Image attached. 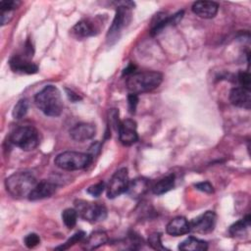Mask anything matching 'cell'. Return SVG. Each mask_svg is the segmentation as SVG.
I'll list each match as a JSON object with an SVG mask.
<instances>
[{
    "label": "cell",
    "instance_id": "ac0fdd59",
    "mask_svg": "<svg viewBox=\"0 0 251 251\" xmlns=\"http://www.w3.org/2000/svg\"><path fill=\"white\" fill-rule=\"evenodd\" d=\"M166 231L172 236H180L186 234L190 231L189 223L184 217H176L168 223Z\"/></svg>",
    "mask_w": 251,
    "mask_h": 251
},
{
    "label": "cell",
    "instance_id": "6da1fadb",
    "mask_svg": "<svg viewBox=\"0 0 251 251\" xmlns=\"http://www.w3.org/2000/svg\"><path fill=\"white\" fill-rule=\"evenodd\" d=\"M36 107L46 116L58 117L63 111V100L61 92L54 85L42 88L34 97Z\"/></svg>",
    "mask_w": 251,
    "mask_h": 251
},
{
    "label": "cell",
    "instance_id": "f546056e",
    "mask_svg": "<svg viewBox=\"0 0 251 251\" xmlns=\"http://www.w3.org/2000/svg\"><path fill=\"white\" fill-rule=\"evenodd\" d=\"M237 79L241 85V87L250 89V84H251V79H250V75L247 72H239L237 75Z\"/></svg>",
    "mask_w": 251,
    "mask_h": 251
},
{
    "label": "cell",
    "instance_id": "d4e9b609",
    "mask_svg": "<svg viewBox=\"0 0 251 251\" xmlns=\"http://www.w3.org/2000/svg\"><path fill=\"white\" fill-rule=\"evenodd\" d=\"M28 110V101L26 99H21L14 106L12 111V116L16 120H20L24 118Z\"/></svg>",
    "mask_w": 251,
    "mask_h": 251
},
{
    "label": "cell",
    "instance_id": "7402d4cb",
    "mask_svg": "<svg viewBox=\"0 0 251 251\" xmlns=\"http://www.w3.org/2000/svg\"><path fill=\"white\" fill-rule=\"evenodd\" d=\"M175 185V176L174 175H169L161 179H159L158 181H156L151 189L152 192L156 195H162L166 192H168L169 190H171Z\"/></svg>",
    "mask_w": 251,
    "mask_h": 251
},
{
    "label": "cell",
    "instance_id": "8992f818",
    "mask_svg": "<svg viewBox=\"0 0 251 251\" xmlns=\"http://www.w3.org/2000/svg\"><path fill=\"white\" fill-rule=\"evenodd\" d=\"M75 205L78 216L84 221L96 223L104 221L107 217V209L103 204L77 200L75 202Z\"/></svg>",
    "mask_w": 251,
    "mask_h": 251
},
{
    "label": "cell",
    "instance_id": "484cf974",
    "mask_svg": "<svg viewBox=\"0 0 251 251\" xmlns=\"http://www.w3.org/2000/svg\"><path fill=\"white\" fill-rule=\"evenodd\" d=\"M84 237H85V232H83V231H77V232L75 233L71 238H69V239L66 241V243H64V244L61 245V246L56 247V249H63V250L68 249V248H70L71 246H73L74 244L82 241V240L84 239Z\"/></svg>",
    "mask_w": 251,
    "mask_h": 251
},
{
    "label": "cell",
    "instance_id": "f1b7e54d",
    "mask_svg": "<svg viewBox=\"0 0 251 251\" xmlns=\"http://www.w3.org/2000/svg\"><path fill=\"white\" fill-rule=\"evenodd\" d=\"M21 5V1L18 0H4L0 2L1 11H12L14 12Z\"/></svg>",
    "mask_w": 251,
    "mask_h": 251
},
{
    "label": "cell",
    "instance_id": "7a4b0ae2",
    "mask_svg": "<svg viewBox=\"0 0 251 251\" xmlns=\"http://www.w3.org/2000/svg\"><path fill=\"white\" fill-rule=\"evenodd\" d=\"M163 80V75L156 71H145L133 73L128 75L126 85L127 90L133 94L152 91L157 88Z\"/></svg>",
    "mask_w": 251,
    "mask_h": 251
},
{
    "label": "cell",
    "instance_id": "4316f807",
    "mask_svg": "<svg viewBox=\"0 0 251 251\" xmlns=\"http://www.w3.org/2000/svg\"><path fill=\"white\" fill-rule=\"evenodd\" d=\"M148 244L155 250H165L161 241V233L153 232L148 237Z\"/></svg>",
    "mask_w": 251,
    "mask_h": 251
},
{
    "label": "cell",
    "instance_id": "836d02e7",
    "mask_svg": "<svg viewBox=\"0 0 251 251\" xmlns=\"http://www.w3.org/2000/svg\"><path fill=\"white\" fill-rule=\"evenodd\" d=\"M14 15V12L12 11H1V25H4L8 23H10V21L12 20Z\"/></svg>",
    "mask_w": 251,
    "mask_h": 251
},
{
    "label": "cell",
    "instance_id": "603a6c76",
    "mask_svg": "<svg viewBox=\"0 0 251 251\" xmlns=\"http://www.w3.org/2000/svg\"><path fill=\"white\" fill-rule=\"evenodd\" d=\"M250 225V216H246L244 219L237 221L229 227V233L232 236H238L243 234Z\"/></svg>",
    "mask_w": 251,
    "mask_h": 251
},
{
    "label": "cell",
    "instance_id": "5b68a950",
    "mask_svg": "<svg viewBox=\"0 0 251 251\" xmlns=\"http://www.w3.org/2000/svg\"><path fill=\"white\" fill-rule=\"evenodd\" d=\"M10 142L25 151L35 149L39 144V133L31 126H19L10 134Z\"/></svg>",
    "mask_w": 251,
    "mask_h": 251
},
{
    "label": "cell",
    "instance_id": "83f0119b",
    "mask_svg": "<svg viewBox=\"0 0 251 251\" xmlns=\"http://www.w3.org/2000/svg\"><path fill=\"white\" fill-rule=\"evenodd\" d=\"M104 189H105V182L101 180L95 184L90 185L87 188V193L93 197H98L101 195V193L104 191Z\"/></svg>",
    "mask_w": 251,
    "mask_h": 251
},
{
    "label": "cell",
    "instance_id": "8fae6325",
    "mask_svg": "<svg viewBox=\"0 0 251 251\" xmlns=\"http://www.w3.org/2000/svg\"><path fill=\"white\" fill-rule=\"evenodd\" d=\"M184 12L183 11H178L176 14L167 17L166 14L164 13H159L155 16V21L152 23V27L150 30L151 35H156L160 33L165 27L169 25H177L181 19L183 18Z\"/></svg>",
    "mask_w": 251,
    "mask_h": 251
},
{
    "label": "cell",
    "instance_id": "5bb4252c",
    "mask_svg": "<svg viewBox=\"0 0 251 251\" xmlns=\"http://www.w3.org/2000/svg\"><path fill=\"white\" fill-rule=\"evenodd\" d=\"M56 187L57 186L54 182L43 179L36 183L27 198L31 201H36L51 197L56 192Z\"/></svg>",
    "mask_w": 251,
    "mask_h": 251
},
{
    "label": "cell",
    "instance_id": "44dd1931",
    "mask_svg": "<svg viewBox=\"0 0 251 251\" xmlns=\"http://www.w3.org/2000/svg\"><path fill=\"white\" fill-rule=\"evenodd\" d=\"M178 249L184 251H205L208 249V243L199 238L189 236L179 243Z\"/></svg>",
    "mask_w": 251,
    "mask_h": 251
},
{
    "label": "cell",
    "instance_id": "1f68e13d",
    "mask_svg": "<svg viewBox=\"0 0 251 251\" xmlns=\"http://www.w3.org/2000/svg\"><path fill=\"white\" fill-rule=\"evenodd\" d=\"M137 104H138V95L129 93L127 96V105H128V110H129L130 114L135 113Z\"/></svg>",
    "mask_w": 251,
    "mask_h": 251
},
{
    "label": "cell",
    "instance_id": "4fadbf2b",
    "mask_svg": "<svg viewBox=\"0 0 251 251\" xmlns=\"http://www.w3.org/2000/svg\"><path fill=\"white\" fill-rule=\"evenodd\" d=\"M96 132L94 125L89 123H79L70 129V136L77 142H83L91 139Z\"/></svg>",
    "mask_w": 251,
    "mask_h": 251
},
{
    "label": "cell",
    "instance_id": "d6a6232c",
    "mask_svg": "<svg viewBox=\"0 0 251 251\" xmlns=\"http://www.w3.org/2000/svg\"><path fill=\"white\" fill-rule=\"evenodd\" d=\"M196 187V189L205 192V193H213L214 192V187L213 185L209 182V181H201L198 183H195L194 185Z\"/></svg>",
    "mask_w": 251,
    "mask_h": 251
},
{
    "label": "cell",
    "instance_id": "9c48e42d",
    "mask_svg": "<svg viewBox=\"0 0 251 251\" xmlns=\"http://www.w3.org/2000/svg\"><path fill=\"white\" fill-rule=\"evenodd\" d=\"M217 223V215L213 211H206L205 213L194 218L189 223L190 231L196 233L206 234L210 233L215 229Z\"/></svg>",
    "mask_w": 251,
    "mask_h": 251
},
{
    "label": "cell",
    "instance_id": "52a82bcc",
    "mask_svg": "<svg viewBox=\"0 0 251 251\" xmlns=\"http://www.w3.org/2000/svg\"><path fill=\"white\" fill-rule=\"evenodd\" d=\"M128 182V172L126 168H121L118 171H116L112 176L107 186L108 198L114 199L123 194L124 192H126Z\"/></svg>",
    "mask_w": 251,
    "mask_h": 251
},
{
    "label": "cell",
    "instance_id": "30bf717a",
    "mask_svg": "<svg viewBox=\"0 0 251 251\" xmlns=\"http://www.w3.org/2000/svg\"><path fill=\"white\" fill-rule=\"evenodd\" d=\"M136 127V123L131 119L121 121L120 126L118 127V132L119 139L124 145L129 146L134 144L138 140Z\"/></svg>",
    "mask_w": 251,
    "mask_h": 251
},
{
    "label": "cell",
    "instance_id": "9a60e30c",
    "mask_svg": "<svg viewBox=\"0 0 251 251\" xmlns=\"http://www.w3.org/2000/svg\"><path fill=\"white\" fill-rule=\"evenodd\" d=\"M229 101L235 107L249 110L251 106L250 89L241 86L233 87L229 92Z\"/></svg>",
    "mask_w": 251,
    "mask_h": 251
},
{
    "label": "cell",
    "instance_id": "2e32d148",
    "mask_svg": "<svg viewBox=\"0 0 251 251\" xmlns=\"http://www.w3.org/2000/svg\"><path fill=\"white\" fill-rule=\"evenodd\" d=\"M192 12L203 19L214 18L219 10V4L214 1H196L191 7Z\"/></svg>",
    "mask_w": 251,
    "mask_h": 251
},
{
    "label": "cell",
    "instance_id": "7c38bea8",
    "mask_svg": "<svg viewBox=\"0 0 251 251\" xmlns=\"http://www.w3.org/2000/svg\"><path fill=\"white\" fill-rule=\"evenodd\" d=\"M9 66L13 72L21 73V74L32 75V74L37 73V71H38V67L34 63L30 62L26 55L13 56L9 60Z\"/></svg>",
    "mask_w": 251,
    "mask_h": 251
},
{
    "label": "cell",
    "instance_id": "d6986e66",
    "mask_svg": "<svg viewBox=\"0 0 251 251\" xmlns=\"http://www.w3.org/2000/svg\"><path fill=\"white\" fill-rule=\"evenodd\" d=\"M72 32L77 38H85L95 35L98 32V29L93 22L89 20H82L74 25Z\"/></svg>",
    "mask_w": 251,
    "mask_h": 251
},
{
    "label": "cell",
    "instance_id": "4dcf8cb0",
    "mask_svg": "<svg viewBox=\"0 0 251 251\" xmlns=\"http://www.w3.org/2000/svg\"><path fill=\"white\" fill-rule=\"evenodd\" d=\"M24 242H25L26 247L33 248V247H35V246H37L39 244L40 238H39V236L36 233H29V234H27L25 237Z\"/></svg>",
    "mask_w": 251,
    "mask_h": 251
},
{
    "label": "cell",
    "instance_id": "3957f363",
    "mask_svg": "<svg viewBox=\"0 0 251 251\" xmlns=\"http://www.w3.org/2000/svg\"><path fill=\"white\" fill-rule=\"evenodd\" d=\"M37 181L29 172H17L8 176L5 180L7 192L14 198L28 197Z\"/></svg>",
    "mask_w": 251,
    "mask_h": 251
},
{
    "label": "cell",
    "instance_id": "d590c367",
    "mask_svg": "<svg viewBox=\"0 0 251 251\" xmlns=\"http://www.w3.org/2000/svg\"><path fill=\"white\" fill-rule=\"evenodd\" d=\"M67 93H68V97L72 100V101H77V100H80L81 98L75 92H73L72 90H68L67 89Z\"/></svg>",
    "mask_w": 251,
    "mask_h": 251
},
{
    "label": "cell",
    "instance_id": "e0dca14e",
    "mask_svg": "<svg viewBox=\"0 0 251 251\" xmlns=\"http://www.w3.org/2000/svg\"><path fill=\"white\" fill-rule=\"evenodd\" d=\"M149 186H150V183L147 178L136 177L132 180H129L126 192L131 198L137 199V198L142 197L148 191Z\"/></svg>",
    "mask_w": 251,
    "mask_h": 251
},
{
    "label": "cell",
    "instance_id": "ffe728a7",
    "mask_svg": "<svg viewBox=\"0 0 251 251\" xmlns=\"http://www.w3.org/2000/svg\"><path fill=\"white\" fill-rule=\"evenodd\" d=\"M108 241V236L105 231L96 230L92 232L88 237L83 241V248L87 250L96 249Z\"/></svg>",
    "mask_w": 251,
    "mask_h": 251
},
{
    "label": "cell",
    "instance_id": "277c9868",
    "mask_svg": "<svg viewBox=\"0 0 251 251\" xmlns=\"http://www.w3.org/2000/svg\"><path fill=\"white\" fill-rule=\"evenodd\" d=\"M93 157L88 153L76 151H65L57 155L55 165L65 171H78L85 169L92 162Z\"/></svg>",
    "mask_w": 251,
    "mask_h": 251
},
{
    "label": "cell",
    "instance_id": "ba28073f",
    "mask_svg": "<svg viewBox=\"0 0 251 251\" xmlns=\"http://www.w3.org/2000/svg\"><path fill=\"white\" fill-rule=\"evenodd\" d=\"M123 5H120L117 7L115 18L112 22V25L109 28V31L107 33V38L110 40V38L117 36V34L129 23L130 21V11L128 5H133L132 2H123Z\"/></svg>",
    "mask_w": 251,
    "mask_h": 251
},
{
    "label": "cell",
    "instance_id": "cb8c5ba5",
    "mask_svg": "<svg viewBox=\"0 0 251 251\" xmlns=\"http://www.w3.org/2000/svg\"><path fill=\"white\" fill-rule=\"evenodd\" d=\"M77 211L73 208H68L65 209L62 213V220L64 225L68 228H73L76 225V220H77Z\"/></svg>",
    "mask_w": 251,
    "mask_h": 251
},
{
    "label": "cell",
    "instance_id": "e575fe53",
    "mask_svg": "<svg viewBox=\"0 0 251 251\" xmlns=\"http://www.w3.org/2000/svg\"><path fill=\"white\" fill-rule=\"evenodd\" d=\"M134 70H135V66H134L133 64H129V65L124 70L123 75L128 76V75H132V74L134 73Z\"/></svg>",
    "mask_w": 251,
    "mask_h": 251
}]
</instances>
